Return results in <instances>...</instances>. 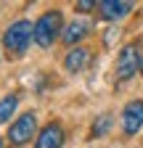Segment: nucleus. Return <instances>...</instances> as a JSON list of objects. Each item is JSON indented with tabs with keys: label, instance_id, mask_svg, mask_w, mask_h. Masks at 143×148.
I'll use <instances>...</instances> for the list:
<instances>
[{
	"label": "nucleus",
	"instance_id": "39448f33",
	"mask_svg": "<svg viewBox=\"0 0 143 148\" xmlns=\"http://www.w3.org/2000/svg\"><path fill=\"white\" fill-rule=\"evenodd\" d=\"M140 127H143V101H130L122 108V130L127 138H133L140 132Z\"/></svg>",
	"mask_w": 143,
	"mask_h": 148
},
{
	"label": "nucleus",
	"instance_id": "9b49d317",
	"mask_svg": "<svg viewBox=\"0 0 143 148\" xmlns=\"http://www.w3.org/2000/svg\"><path fill=\"white\" fill-rule=\"evenodd\" d=\"M16 106H19V95H16V92H11V95H6L0 101V124H6L16 114Z\"/></svg>",
	"mask_w": 143,
	"mask_h": 148
},
{
	"label": "nucleus",
	"instance_id": "f257e3e1",
	"mask_svg": "<svg viewBox=\"0 0 143 148\" xmlns=\"http://www.w3.org/2000/svg\"><path fill=\"white\" fill-rule=\"evenodd\" d=\"M32 40H34V24L27 21V18H19V21H13L6 29V34H3V48H6V53L11 56V58H21Z\"/></svg>",
	"mask_w": 143,
	"mask_h": 148
},
{
	"label": "nucleus",
	"instance_id": "423d86ee",
	"mask_svg": "<svg viewBox=\"0 0 143 148\" xmlns=\"http://www.w3.org/2000/svg\"><path fill=\"white\" fill-rule=\"evenodd\" d=\"M64 145V127L58 122H48L34 140V148H61Z\"/></svg>",
	"mask_w": 143,
	"mask_h": 148
},
{
	"label": "nucleus",
	"instance_id": "f8f14e48",
	"mask_svg": "<svg viewBox=\"0 0 143 148\" xmlns=\"http://www.w3.org/2000/svg\"><path fill=\"white\" fill-rule=\"evenodd\" d=\"M90 8H96V3H93V0H82V3H77V11H82V13H87Z\"/></svg>",
	"mask_w": 143,
	"mask_h": 148
},
{
	"label": "nucleus",
	"instance_id": "6e6552de",
	"mask_svg": "<svg viewBox=\"0 0 143 148\" xmlns=\"http://www.w3.org/2000/svg\"><path fill=\"white\" fill-rule=\"evenodd\" d=\"M87 64H90V50H87V48H72L66 53V58H64V66L72 74H80Z\"/></svg>",
	"mask_w": 143,
	"mask_h": 148
},
{
	"label": "nucleus",
	"instance_id": "1a4fd4ad",
	"mask_svg": "<svg viewBox=\"0 0 143 148\" xmlns=\"http://www.w3.org/2000/svg\"><path fill=\"white\" fill-rule=\"evenodd\" d=\"M87 29H90V27H87L85 21H72L66 29H64V34H61V40L66 42V45H77L80 40H82V37L87 34Z\"/></svg>",
	"mask_w": 143,
	"mask_h": 148
},
{
	"label": "nucleus",
	"instance_id": "7ed1b4c3",
	"mask_svg": "<svg viewBox=\"0 0 143 148\" xmlns=\"http://www.w3.org/2000/svg\"><path fill=\"white\" fill-rule=\"evenodd\" d=\"M34 132H37V116H34V111H27V114H21L19 119H16L8 130V140L13 145H24L34 138Z\"/></svg>",
	"mask_w": 143,
	"mask_h": 148
},
{
	"label": "nucleus",
	"instance_id": "9d476101",
	"mask_svg": "<svg viewBox=\"0 0 143 148\" xmlns=\"http://www.w3.org/2000/svg\"><path fill=\"white\" fill-rule=\"evenodd\" d=\"M109 130H111V114H101L96 116L93 127H90V140H98L103 135H109Z\"/></svg>",
	"mask_w": 143,
	"mask_h": 148
},
{
	"label": "nucleus",
	"instance_id": "0eeeda50",
	"mask_svg": "<svg viewBox=\"0 0 143 148\" xmlns=\"http://www.w3.org/2000/svg\"><path fill=\"white\" fill-rule=\"evenodd\" d=\"M98 11L106 21H117V18H124L133 11V3H127V0H103L98 5Z\"/></svg>",
	"mask_w": 143,
	"mask_h": 148
},
{
	"label": "nucleus",
	"instance_id": "4468645a",
	"mask_svg": "<svg viewBox=\"0 0 143 148\" xmlns=\"http://www.w3.org/2000/svg\"><path fill=\"white\" fill-rule=\"evenodd\" d=\"M0 148H6V143H3V138H0Z\"/></svg>",
	"mask_w": 143,
	"mask_h": 148
},
{
	"label": "nucleus",
	"instance_id": "20e7f679",
	"mask_svg": "<svg viewBox=\"0 0 143 148\" xmlns=\"http://www.w3.org/2000/svg\"><path fill=\"white\" fill-rule=\"evenodd\" d=\"M138 69H140V42H127L119 50V58H117V77L130 79Z\"/></svg>",
	"mask_w": 143,
	"mask_h": 148
},
{
	"label": "nucleus",
	"instance_id": "ddd939ff",
	"mask_svg": "<svg viewBox=\"0 0 143 148\" xmlns=\"http://www.w3.org/2000/svg\"><path fill=\"white\" fill-rule=\"evenodd\" d=\"M140 71H143V53H140Z\"/></svg>",
	"mask_w": 143,
	"mask_h": 148
},
{
	"label": "nucleus",
	"instance_id": "f03ea898",
	"mask_svg": "<svg viewBox=\"0 0 143 148\" xmlns=\"http://www.w3.org/2000/svg\"><path fill=\"white\" fill-rule=\"evenodd\" d=\"M61 24H64L61 11H45L37 18V24H34V42L40 48H50L53 40H56L58 32H61Z\"/></svg>",
	"mask_w": 143,
	"mask_h": 148
}]
</instances>
